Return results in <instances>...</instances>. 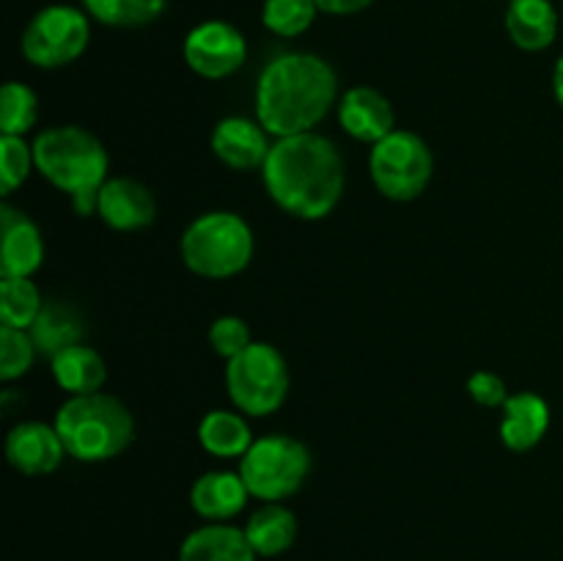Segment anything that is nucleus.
<instances>
[{"mask_svg":"<svg viewBox=\"0 0 563 561\" xmlns=\"http://www.w3.org/2000/svg\"><path fill=\"white\" fill-rule=\"evenodd\" d=\"M262 176L275 207L308 223L328 218L339 207L346 185L339 146L317 130L275 138Z\"/></svg>","mask_w":563,"mask_h":561,"instance_id":"f257e3e1","label":"nucleus"},{"mask_svg":"<svg viewBox=\"0 0 563 561\" xmlns=\"http://www.w3.org/2000/svg\"><path fill=\"white\" fill-rule=\"evenodd\" d=\"M253 105L273 138L313 132L339 105V75L317 53H280L258 75Z\"/></svg>","mask_w":563,"mask_h":561,"instance_id":"f03ea898","label":"nucleus"},{"mask_svg":"<svg viewBox=\"0 0 563 561\" xmlns=\"http://www.w3.org/2000/svg\"><path fill=\"white\" fill-rule=\"evenodd\" d=\"M36 170L64 196L80 218L97 215V198L110 179V157L91 130L80 124H55L33 141Z\"/></svg>","mask_w":563,"mask_h":561,"instance_id":"7ed1b4c3","label":"nucleus"},{"mask_svg":"<svg viewBox=\"0 0 563 561\" xmlns=\"http://www.w3.org/2000/svg\"><path fill=\"white\" fill-rule=\"evenodd\" d=\"M55 429L66 454L77 462H108L124 454L135 440V416L113 394L69 396L55 413Z\"/></svg>","mask_w":563,"mask_h":561,"instance_id":"20e7f679","label":"nucleus"},{"mask_svg":"<svg viewBox=\"0 0 563 561\" xmlns=\"http://www.w3.org/2000/svg\"><path fill=\"white\" fill-rule=\"evenodd\" d=\"M179 253L192 275L207 280H225L247 270L256 253L253 229L240 212L212 209L181 231Z\"/></svg>","mask_w":563,"mask_h":561,"instance_id":"39448f33","label":"nucleus"},{"mask_svg":"<svg viewBox=\"0 0 563 561\" xmlns=\"http://www.w3.org/2000/svg\"><path fill=\"white\" fill-rule=\"evenodd\" d=\"M291 388L289 363L269 341H253L242 355L225 363V391L240 413L251 418L273 416Z\"/></svg>","mask_w":563,"mask_h":561,"instance_id":"423d86ee","label":"nucleus"},{"mask_svg":"<svg viewBox=\"0 0 563 561\" xmlns=\"http://www.w3.org/2000/svg\"><path fill=\"white\" fill-rule=\"evenodd\" d=\"M311 449L295 435L273 432L253 440L240 460V476L251 498L273 504L286 501L306 484L311 473Z\"/></svg>","mask_w":563,"mask_h":561,"instance_id":"0eeeda50","label":"nucleus"},{"mask_svg":"<svg viewBox=\"0 0 563 561\" xmlns=\"http://www.w3.org/2000/svg\"><path fill=\"white\" fill-rule=\"evenodd\" d=\"M368 174L388 201H416L432 182L434 154L418 132L396 127L388 138L372 146Z\"/></svg>","mask_w":563,"mask_h":561,"instance_id":"6e6552de","label":"nucleus"},{"mask_svg":"<svg viewBox=\"0 0 563 561\" xmlns=\"http://www.w3.org/2000/svg\"><path fill=\"white\" fill-rule=\"evenodd\" d=\"M91 44V16L86 9L53 3L31 16L20 38L25 61L36 69H64Z\"/></svg>","mask_w":563,"mask_h":561,"instance_id":"1a4fd4ad","label":"nucleus"},{"mask_svg":"<svg viewBox=\"0 0 563 561\" xmlns=\"http://www.w3.org/2000/svg\"><path fill=\"white\" fill-rule=\"evenodd\" d=\"M181 55L192 75L203 80H225L247 61V38L231 22L203 20L185 36Z\"/></svg>","mask_w":563,"mask_h":561,"instance_id":"9d476101","label":"nucleus"},{"mask_svg":"<svg viewBox=\"0 0 563 561\" xmlns=\"http://www.w3.org/2000/svg\"><path fill=\"white\" fill-rule=\"evenodd\" d=\"M269 138L273 135L258 124V119L225 116L214 124L212 135H209V148L225 168L262 170L275 143Z\"/></svg>","mask_w":563,"mask_h":561,"instance_id":"9b49d317","label":"nucleus"},{"mask_svg":"<svg viewBox=\"0 0 563 561\" xmlns=\"http://www.w3.org/2000/svg\"><path fill=\"white\" fill-rule=\"evenodd\" d=\"M0 278H33L44 264V237L36 220L9 201L0 207Z\"/></svg>","mask_w":563,"mask_h":561,"instance_id":"f8f14e48","label":"nucleus"},{"mask_svg":"<svg viewBox=\"0 0 563 561\" xmlns=\"http://www.w3.org/2000/svg\"><path fill=\"white\" fill-rule=\"evenodd\" d=\"M66 446L55 424L20 421L5 435V460L22 476H49L60 468Z\"/></svg>","mask_w":563,"mask_h":561,"instance_id":"ddd939ff","label":"nucleus"},{"mask_svg":"<svg viewBox=\"0 0 563 561\" xmlns=\"http://www.w3.org/2000/svg\"><path fill=\"white\" fill-rule=\"evenodd\" d=\"M97 215L113 231H141L157 220V198L132 176H110L99 190Z\"/></svg>","mask_w":563,"mask_h":561,"instance_id":"4468645a","label":"nucleus"},{"mask_svg":"<svg viewBox=\"0 0 563 561\" xmlns=\"http://www.w3.org/2000/svg\"><path fill=\"white\" fill-rule=\"evenodd\" d=\"M339 124L355 141L379 143L396 130V110L383 91L372 86H352L339 99Z\"/></svg>","mask_w":563,"mask_h":561,"instance_id":"2eb2a0df","label":"nucleus"},{"mask_svg":"<svg viewBox=\"0 0 563 561\" xmlns=\"http://www.w3.org/2000/svg\"><path fill=\"white\" fill-rule=\"evenodd\" d=\"M500 443L509 451H531L548 435L550 421H553V413H550V402L544 399L537 391H517L506 399V405L500 407Z\"/></svg>","mask_w":563,"mask_h":561,"instance_id":"dca6fc26","label":"nucleus"},{"mask_svg":"<svg viewBox=\"0 0 563 561\" xmlns=\"http://www.w3.org/2000/svg\"><path fill=\"white\" fill-rule=\"evenodd\" d=\"M245 482L240 471H209L192 482L190 509L209 522H229L247 506Z\"/></svg>","mask_w":563,"mask_h":561,"instance_id":"f3484780","label":"nucleus"},{"mask_svg":"<svg viewBox=\"0 0 563 561\" xmlns=\"http://www.w3.org/2000/svg\"><path fill=\"white\" fill-rule=\"evenodd\" d=\"M245 528L231 522H207L187 534L179 544V561H256Z\"/></svg>","mask_w":563,"mask_h":561,"instance_id":"a211bd4d","label":"nucleus"},{"mask_svg":"<svg viewBox=\"0 0 563 561\" xmlns=\"http://www.w3.org/2000/svg\"><path fill=\"white\" fill-rule=\"evenodd\" d=\"M504 25L515 47L542 53L559 36V11L550 0H511Z\"/></svg>","mask_w":563,"mask_h":561,"instance_id":"6ab92c4d","label":"nucleus"},{"mask_svg":"<svg viewBox=\"0 0 563 561\" xmlns=\"http://www.w3.org/2000/svg\"><path fill=\"white\" fill-rule=\"evenodd\" d=\"M31 339L36 344L38 355L55 358L66 346H75L86 341V319L80 308L66 300H44L36 322L31 324Z\"/></svg>","mask_w":563,"mask_h":561,"instance_id":"aec40b11","label":"nucleus"},{"mask_svg":"<svg viewBox=\"0 0 563 561\" xmlns=\"http://www.w3.org/2000/svg\"><path fill=\"white\" fill-rule=\"evenodd\" d=\"M49 372H53L58 388L66 391L69 396L97 394L108 383V363L86 341L66 346L64 352L49 358Z\"/></svg>","mask_w":563,"mask_h":561,"instance_id":"412c9836","label":"nucleus"},{"mask_svg":"<svg viewBox=\"0 0 563 561\" xmlns=\"http://www.w3.org/2000/svg\"><path fill=\"white\" fill-rule=\"evenodd\" d=\"M198 443L207 454L218 460H236L245 457L253 446L251 424L240 410H209L198 421Z\"/></svg>","mask_w":563,"mask_h":561,"instance_id":"4be33fe9","label":"nucleus"},{"mask_svg":"<svg viewBox=\"0 0 563 561\" xmlns=\"http://www.w3.org/2000/svg\"><path fill=\"white\" fill-rule=\"evenodd\" d=\"M245 534L251 548L262 559H275V556L286 553L297 539V517L289 506L280 501L273 504H262L245 522Z\"/></svg>","mask_w":563,"mask_h":561,"instance_id":"5701e85b","label":"nucleus"},{"mask_svg":"<svg viewBox=\"0 0 563 561\" xmlns=\"http://www.w3.org/2000/svg\"><path fill=\"white\" fill-rule=\"evenodd\" d=\"M91 20L108 28H143L163 16L168 0H80Z\"/></svg>","mask_w":563,"mask_h":561,"instance_id":"b1692460","label":"nucleus"},{"mask_svg":"<svg viewBox=\"0 0 563 561\" xmlns=\"http://www.w3.org/2000/svg\"><path fill=\"white\" fill-rule=\"evenodd\" d=\"M42 306V289L33 278H0V322L5 328L31 330Z\"/></svg>","mask_w":563,"mask_h":561,"instance_id":"393cba45","label":"nucleus"},{"mask_svg":"<svg viewBox=\"0 0 563 561\" xmlns=\"http://www.w3.org/2000/svg\"><path fill=\"white\" fill-rule=\"evenodd\" d=\"M38 97L25 82L9 80L0 88V135H22L36 127Z\"/></svg>","mask_w":563,"mask_h":561,"instance_id":"a878e982","label":"nucleus"},{"mask_svg":"<svg viewBox=\"0 0 563 561\" xmlns=\"http://www.w3.org/2000/svg\"><path fill=\"white\" fill-rule=\"evenodd\" d=\"M319 14L317 0H264L262 22L280 38H297L313 25Z\"/></svg>","mask_w":563,"mask_h":561,"instance_id":"bb28decb","label":"nucleus"},{"mask_svg":"<svg viewBox=\"0 0 563 561\" xmlns=\"http://www.w3.org/2000/svg\"><path fill=\"white\" fill-rule=\"evenodd\" d=\"M36 344L27 330L0 324V383H14L25 377L36 363Z\"/></svg>","mask_w":563,"mask_h":561,"instance_id":"cd10ccee","label":"nucleus"},{"mask_svg":"<svg viewBox=\"0 0 563 561\" xmlns=\"http://www.w3.org/2000/svg\"><path fill=\"white\" fill-rule=\"evenodd\" d=\"M36 168L33 157V143L22 135H0V193L11 196L16 187H22Z\"/></svg>","mask_w":563,"mask_h":561,"instance_id":"c85d7f7f","label":"nucleus"},{"mask_svg":"<svg viewBox=\"0 0 563 561\" xmlns=\"http://www.w3.org/2000/svg\"><path fill=\"white\" fill-rule=\"evenodd\" d=\"M251 344V328H247L245 319L236 317V314H223V317H218L209 324V346H212L214 355L223 358L225 363H229L231 358L242 355Z\"/></svg>","mask_w":563,"mask_h":561,"instance_id":"c756f323","label":"nucleus"},{"mask_svg":"<svg viewBox=\"0 0 563 561\" xmlns=\"http://www.w3.org/2000/svg\"><path fill=\"white\" fill-rule=\"evenodd\" d=\"M467 394L482 407H504L506 399L511 396L506 380L500 374L487 372V369H478L467 377Z\"/></svg>","mask_w":563,"mask_h":561,"instance_id":"7c9ffc66","label":"nucleus"},{"mask_svg":"<svg viewBox=\"0 0 563 561\" xmlns=\"http://www.w3.org/2000/svg\"><path fill=\"white\" fill-rule=\"evenodd\" d=\"M374 0H317L319 11L333 16H346V14H357V11L368 9Z\"/></svg>","mask_w":563,"mask_h":561,"instance_id":"2f4dec72","label":"nucleus"},{"mask_svg":"<svg viewBox=\"0 0 563 561\" xmlns=\"http://www.w3.org/2000/svg\"><path fill=\"white\" fill-rule=\"evenodd\" d=\"M553 94H555V102L561 105L563 110V55L555 61V69H553Z\"/></svg>","mask_w":563,"mask_h":561,"instance_id":"473e14b6","label":"nucleus"}]
</instances>
